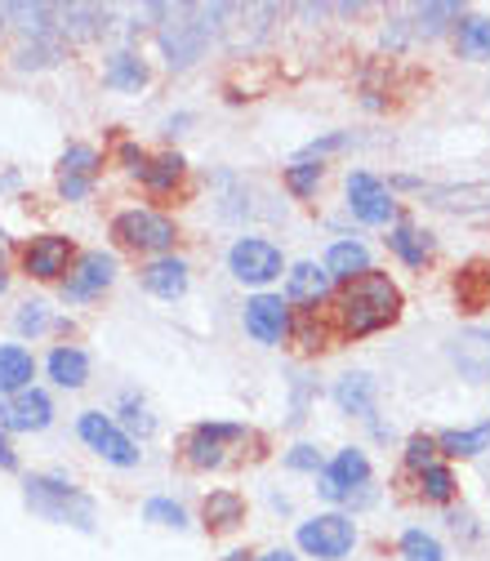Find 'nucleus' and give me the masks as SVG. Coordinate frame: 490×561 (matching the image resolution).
<instances>
[{
    "label": "nucleus",
    "mask_w": 490,
    "mask_h": 561,
    "mask_svg": "<svg viewBox=\"0 0 490 561\" xmlns=\"http://www.w3.org/2000/svg\"><path fill=\"white\" fill-rule=\"evenodd\" d=\"M339 330L353 334V339H366L384 325L397 321L401 312V290L392 286V280L384 272H362L357 280H347L343 295H339Z\"/></svg>",
    "instance_id": "f257e3e1"
},
{
    "label": "nucleus",
    "mask_w": 490,
    "mask_h": 561,
    "mask_svg": "<svg viewBox=\"0 0 490 561\" xmlns=\"http://www.w3.org/2000/svg\"><path fill=\"white\" fill-rule=\"evenodd\" d=\"M32 375H36V362L27 347L19 343H5L0 347V397H19L32 388Z\"/></svg>",
    "instance_id": "dca6fc26"
},
{
    "label": "nucleus",
    "mask_w": 490,
    "mask_h": 561,
    "mask_svg": "<svg viewBox=\"0 0 490 561\" xmlns=\"http://www.w3.org/2000/svg\"><path fill=\"white\" fill-rule=\"evenodd\" d=\"M286 463H290V468H304V472H317V468H321V455H317L312 446H295V450L286 455Z\"/></svg>",
    "instance_id": "4c0bfd02"
},
{
    "label": "nucleus",
    "mask_w": 490,
    "mask_h": 561,
    "mask_svg": "<svg viewBox=\"0 0 490 561\" xmlns=\"http://www.w3.org/2000/svg\"><path fill=\"white\" fill-rule=\"evenodd\" d=\"M183 174V161L179 157H161V161H148L144 170H138V179H144L152 192H166V187H174V179Z\"/></svg>",
    "instance_id": "c85d7f7f"
},
{
    "label": "nucleus",
    "mask_w": 490,
    "mask_h": 561,
    "mask_svg": "<svg viewBox=\"0 0 490 561\" xmlns=\"http://www.w3.org/2000/svg\"><path fill=\"white\" fill-rule=\"evenodd\" d=\"M353 543H357V530H353V522H347L343 513H326V517H312V522L299 526V548L321 557V561L347 557V552H353Z\"/></svg>",
    "instance_id": "7ed1b4c3"
},
{
    "label": "nucleus",
    "mask_w": 490,
    "mask_h": 561,
    "mask_svg": "<svg viewBox=\"0 0 490 561\" xmlns=\"http://www.w3.org/2000/svg\"><path fill=\"white\" fill-rule=\"evenodd\" d=\"M317 179H321V165H312V161H295L290 174H286L290 192H299V196H308V192L317 187Z\"/></svg>",
    "instance_id": "72a5a7b5"
},
{
    "label": "nucleus",
    "mask_w": 490,
    "mask_h": 561,
    "mask_svg": "<svg viewBox=\"0 0 490 561\" xmlns=\"http://www.w3.org/2000/svg\"><path fill=\"white\" fill-rule=\"evenodd\" d=\"M246 442V428L237 424H196L187 437V459L196 468H219L228 459V446Z\"/></svg>",
    "instance_id": "6e6552de"
},
{
    "label": "nucleus",
    "mask_w": 490,
    "mask_h": 561,
    "mask_svg": "<svg viewBox=\"0 0 490 561\" xmlns=\"http://www.w3.org/2000/svg\"><path fill=\"white\" fill-rule=\"evenodd\" d=\"M459 54L464 58H490V23L468 14L459 19Z\"/></svg>",
    "instance_id": "cd10ccee"
},
{
    "label": "nucleus",
    "mask_w": 490,
    "mask_h": 561,
    "mask_svg": "<svg viewBox=\"0 0 490 561\" xmlns=\"http://www.w3.org/2000/svg\"><path fill=\"white\" fill-rule=\"evenodd\" d=\"M72 263V241L67 237H36L27 250H23V267L36 276V280H58Z\"/></svg>",
    "instance_id": "ddd939ff"
},
{
    "label": "nucleus",
    "mask_w": 490,
    "mask_h": 561,
    "mask_svg": "<svg viewBox=\"0 0 490 561\" xmlns=\"http://www.w3.org/2000/svg\"><path fill=\"white\" fill-rule=\"evenodd\" d=\"M246 330L259 339V343H282L290 334V308L286 299L276 295H254L246 304Z\"/></svg>",
    "instance_id": "9d476101"
},
{
    "label": "nucleus",
    "mask_w": 490,
    "mask_h": 561,
    "mask_svg": "<svg viewBox=\"0 0 490 561\" xmlns=\"http://www.w3.org/2000/svg\"><path fill=\"white\" fill-rule=\"evenodd\" d=\"M246 517V504L232 495V490H219V495L205 500V526L209 530H232Z\"/></svg>",
    "instance_id": "393cba45"
},
{
    "label": "nucleus",
    "mask_w": 490,
    "mask_h": 561,
    "mask_svg": "<svg viewBox=\"0 0 490 561\" xmlns=\"http://www.w3.org/2000/svg\"><path fill=\"white\" fill-rule=\"evenodd\" d=\"M49 379L58 388H81L90 379V362H86L81 347H54L49 353Z\"/></svg>",
    "instance_id": "aec40b11"
},
{
    "label": "nucleus",
    "mask_w": 490,
    "mask_h": 561,
    "mask_svg": "<svg viewBox=\"0 0 490 561\" xmlns=\"http://www.w3.org/2000/svg\"><path fill=\"white\" fill-rule=\"evenodd\" d=\"M388 245H392L410 267H424V263H429V237L419 232L414 224H397L392 237H388Z\"/></svg>",
    "instance_id": "a878e982"
},
{
    "label": "nucleus",
    "mask_w": 490,
    "mask_h": 561,
    "mask_svg": "<svg viewBox=\"0 0 490 561\" xmlns=\"http://www.w3.org/2000/svg\"><path fill=\"white\" fill-rule=\"evenodd\" d=\"M49 419H54V405L41 388H27L19 397L0 401V424L10 433H41V428H49Z\"/></svg>",
    "instance_id": "1a4fd4ad"
},
{
    "label": "nucleus",
    "mask_w": 490,
    "mask_h": 561,
    "mask_svg": "<svg viewBox=\"0 0 490 561\" xmlns=\"http://www.w3.org/2000/svg\"><path fill=\"white\" fill-rule=\"evenodd\" d=\"M192 10H183V23H166L161 27V45L170 54V67H187L192 58H201L205 49V36H209V23H187Z\"/></svg>",
    "instance_id": "2eb2a0df"
},
{
    "label": "nucleus",
    "mask_w": 490,
    "mask_h": 561,
    "mask_svg": "<svg viewBox=\"0 0 490 561\" xmlns=\"http://www.w3.org/2000/svg\"><path fill=\"white\" fill-rule=\"evenodd\" d=\"M94 170H99V152L86 148V144H72V148L62 152V165H58V192H62L67 201H81V196L90 192Z\"/></svg>",
    "instance_id": "4468645a"
},
{
    "label": "nucleus",
    "mask_w": 490,
    "mask_h": 561,
    "mask_svg": "<svg viewBox=\"0 0 490 561\" xmlns=\"http://www.w3.org/2000/svg\"><path fill=\"white\" fill-rule=\"evenodd\" d=\"M433 196V205L446 209H490V183H472V187H424Z\"/></svg>",
    "instance_id": "5701e85b"
},
{
    "label": "nucleus",
    "mask_w": 490,
    "mask_h": 561,
    "mask_svg": "<svg viewBox=\"0 0 490 561\" xmlns=\"http://www.w3.org/2000/svg\"><path fill=\"white\" fill-rule=\"evenodd\" d=\"M371 481V463L362 450H339L334 463L321 472V495L326 500H343L353 495V485H366Z\"/></svg>",
    "instance_id": "f8f14e48"
},
{
    "label": "nucleus",
    "mask_w": 490,
    "mask_h": 561,
    "mask_svg": "<svg viewBox=\"0 0 490 561\" xmlns=\"http://www.w3.org/2000/svg\"><path fill=\"white\" fill-rule=\"evenodd\" d=\"M446 19H459V5H424L419 10V27H424L429 36H437L446 27Z\"/></svg>",
    "instance_id": "f704fd0d"
},
{
    "label": "nucleus",
    "mask_w": 490,
    "mask_h": 561,
    "mask_svg": "<svg viewBox=\"0 0 490 561\" xmlns=\"http://www.w3.org/2000/svg\"><path fill=\"white\" fill-rule=\"evenodd\" d=\"M45 325H49L45 304H23V312H19V330H23V334H41Z\"/></svg>",
    "instance_id": "e433bc0d"
},
{
    "label": "nucleus",
    "mask_w": 490,
    "mask_h": 561,
    "mask_svg": "<svg viewBox=\"0 0 490 561\" xmlns=\"http://www.w3.org/2000/svg\"><path fill=\"white\" fill-rule=\"evenodd\" d=\"M107 85L112 90H144L148 85V67L134 54H112L107 58Z\"/></svg>",
    "instance_id": "b1692460"
},
{
    "label": "nucleus",
    "mask_w": 490,
    "mask_h": 561,
    "mask_svg": "<svg viewBox=\"0 0 490 561\" xmlns=\"http://www.w3.org/2000/svg\"><path fill=\"white\" fill-rule=\"evenodd\" d=\"M228 263H232V276L246 280V286H267L272 276H282V250H276L272 241H259V237L237 241Z\"/></svg>",
    "instance_id": "39448f33"
},
{
    "label": "nucleus",
    "mask_w": 490,
    "mask_h": 561,
    "mask_svg": "<svg viewBox=\"0 0 490 561\" xmlns=\"http://www.w3.org/2000/svg\"><path fill=\"white\" fill-rule=\"evenodd\" d=\"M23 495H27V508H32L36 517H45V522L77 526V530H94V500L81 495L77 485L54 481V477H27Z\"/></svg>",
    "instance_id": "f03ea898"
},
{
    "label": "nucleus",
    "mask_w": 490,
    "mask_h": 561,
    "mask_svg": "<svg viewBox=\"0 0 490 561\" xmlns=\"http://www.w3.org/2000/svg\"><path fill=\"white\" fill-rule=\"evenodd\" d=\"M330 290V272L317 263H295L286 272V304H321Z\"/></svg>",
    "instance_id": "a211bd4d"
},
{
    "label": "nucleus",
    "mask_w": 490,
    "mask_h": 561,
    "mask_svg": "<svg viewBox=\"0 0 490 561\" xmlns=\"http://www.w3.org/2000/svg\"><path fill=\"white\" fill-rule=\"evenodd\" d=\"M144 286L161 299H179L187 290V263L183 259H152L144 267Z\"/></svg>",
    "instance_id": "6ab92c4d"
},
{
    "label": "nucleus",
    "mask_w": 490,
    "mask_h": 561,
    "mask_svg": "<svg viewBox=\"0 0 490 561\" xmlns=\"http://www.w3.org/2000/svg\"><path fill=\"white\" fill-rule=\"evenodd\" d=\"M326 272L339 276V280H357L362 272H371L366 245H362V241H339V245L330 250V259H326Z\"/></svg>",
    "instance_id": "412c9836"
},
{
    "label": "nucleus",
    "mask_w": 490,
    "mask_h": 561,
    "mask_svg": "<svg viewBox=\"0 0 490 561\" xmlns=\"http://www.w3.org/2000/svg\"><path fill=\"white\" fill-rule=\"evenodd\" d=\"M437 446H442L446 455H459V459H468V455H481V450L490 446V424H477V428H455V433H442V437H437Z\"/></svg>",
    "instance_id": "bb28decb"
},
{
    "label": "nucleus",
    "mask_w": 490,
    "mask_h": 561,
    "mask_svg": "<svg viewBox=\"0 0 490 561\" xmlns=\"http://www.w3.org/2000/svg\"><path fill=\"white\" fill-rule=\"evenodd\" d=\"M334 401L347 414H371L375 410V379L371 375H343L339 388H334Z\"/></svg>",
    "instance_id": "4be33fe9"
},
{
    "label": "nucleus",
    "mask_w": 490,
    "mask_h": 561,
    "mask_svg": "<svg viewBox=\"0 0 490 561\" xmlns=\"http://www.w3.org/2000/svg\"><path fill=\"white\" fill-rule=\"evenodd\" d=\"M259 561H299V557H295V552H286V548H276V552H263Z\"/></svg>",
    "instance_id": "58836bf2"
},
{
    "label": "nucleus",
    "mask_w": 490,
    "mask_h": 561,
    "mask_svg": "<svg viewBox=\"0 0 490 561\" xmlns=\"http://www.w3.org/2000/svg\"><path fill=\"white\" fill-rule=\"evenodd\" d=\"M10 286V276H5V263H0V290H5Z\"/></svg>",
    "instance_id": "ea45409f"
},
{
    "label": "nucleus",
    "mask_w": 490,
    "mask_h": 561,
    "mask_svg": "<svg viewBox=\"0 0 490 561\" xmlns=\"http://www.w3.org/2000/svg\"><path fill=\"white\" fill-rule=\"evenodd\" d=\"M433 455H437V442H433V437H410V442H406V463L419 468V472L433 468Z\"/></svg>",
    "instance_id": "473e14b6"
},
{
    "label": "nucleus",
    "mask_w": 490,
    "mask_h": 561,
    "mask_svg": "<svg viewBox=\"0 0 490 561\" xmlns=\"http://www.w3.org/2000/svg\"><path fill=\"white\" fill-rule=\"evenodd\" d=\"M112 276H116V259L103 250H90V254H81L77 272L62 280V299H90L103 286H112Z\"/></svg>",
    "instance_id": "9b49d317"
},
{
    "label": "nucleus",
    "mask_w": 490,
    "mask_h": 561,
    "mask_svg": "<svg viewBox=\"0 0 490 561\" xmlns=\"http://www.w3.org/2000/svg\"><path fill=\"white\" fill-rule=\"evenodd\" d=\"M144 517L157 522V526H183V522H187V513H183L174 500H148V504H144Z\"/></svg>",
    "instance_id": "2f4dec72"
},
{
    "label": "nucleus",
    "mask_w": 490,
    "mask_h": 561,
    "mask_svg": "<svg viewBox=\"0 0 490 561\" xmlns=\"http://www.w3.org/2000/svg\"><path fill=\"white\" fill-rule=\"evenodd\" d=\"M347 205H353V215H357L362 224H388L392 209H397L392 192H388L375 174H366V170L347 174Z\"/></svg>",
    "instance_id": "0eeeda50"
},
{
    "label": "nucleus",
    "mask_w": 490,
    "mask_h": 561,
    "mask_svg": "<svg viewBox=\"0 0 490 561\" xmlns=\"http://www.w3.org/2000/svg\"><path fill=\"white\" fill-rule=\"evenodd\" d=\"M58 58V45H27L19 49V67H49Z\"/></svg>",
    "instance_id": "c9c22d12"
},
{
    "label": "nucleus",
    "mask_w": 490,
    "mask_h": 561,
    "mask_svg": "<svg viewBox=\"0 0 490 561\" xmlns=\"http://www.w3.org/2000/svg\"><path fill=\"white\" fill-rule=\"evenodd\" d=\"M401 557L406 561H442V543L424 530H406L401 535Z\"/></svg>",
    "instance_id": "c756f323"
},
{
    "label": "nucleus",
    "mask_w": 490,
    "mask_h": 561,
    "mask_svg": "<svg viewBox=\"0 0 490 561\" xmlns=\"http://www.w3.org/2000/svg\"><path fill=\"white\" fill-rule=\"evenodd\" d=\"M112 232L121 237V245H134V250H170L174 245V224L157 209H125L116 215Z\"/></svg>",
    "instance_id": "20e7f679"
},
{
    "label": "nucleus",
    "mask_w": 490,
    "mask_h": 561,
    "mask_svg": "<svg viewBox=\"0 0 490 561\" xmlns=\"http://www.w3.org/2000/svg\"><path fill=\"white\" fill-rule=\"evenodd\" d=\"M455 366L468 375V379H490V330H468L455 339L451 347Z\"/></svg>",
    "instance_id": "f3484780"
},
{
    "label": "nucleus",
    "mask_w": 490,
    "mask_h": 561,
    "mask_svg": "<svg viewBox=\"0 0 490 561\" xmlns=\"http://www.w3.org/2000/svg\"><path fill=\"white\" fill-rule=\"evenodd\" d=\"M419 485H424V500H433V504H446L455 495V477L446 468H437V463L419 472Z\"/></svg>",
    "instance_id": "7c9ffc66"
},
{
    "label": "nucleus",
    "mask_w": 490,
    "mask_h": 561,
    "mask_svg": "<svg viewBox=\"0 0 490 561\" xmlns=\"http://www.w3.org/2000/svg\"><path fill=\"white\" fill-rule=\"evenodd\" d=\"M228 561H246V552H232V557H228Z\"/></svg>",
    "instance_id": "a19ab883"
},
{
    "label": "nucleus",
    "mask_w": 490,
    "mask_h": 561,
    "mask_svg": "<svg viewBox=\"0 0 490 561\" xmlns=\"http://www.w3.org/2000/svg\"><path fill=\"white\" fill-rule=\"evenodd\" d=\"M0 27H5V10H0Z\"/></svg>",
    "instance_id": "79ce46f5"
},
{
    "label": "nucleus",
    "mask_w": 490,
    "mask_h": 561,
    "mask_svg": "<svg viewBox=\"0 0 490 561\" xmlns=\"http://www.w3.org/2000/svg\"><path fill=\"white\" fill-rule=\"evenodd\" d=\"M81 437H86V446H94L107 463H116V468H134L138 463V446L112 424L107 414H99V410H86L81 414Z\"/></svg>",
    "instance_id": "423d86ee"
}]
</instances>
